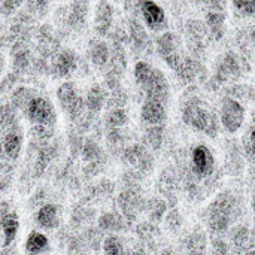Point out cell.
<instances>
[{
	"label": "cell",
	"mask_w": 255,
	"mask_h": 255,
	"mask_svg": "<svg viewBox=\"0 0 255 255\" xmlns=\"http://www.w3.org/2000/svg\"><path fill=\"white\" fill-rule=\"evenodd\" d=\"M244 215V205L235 190L220 191L205 211V223L211 235H226Z\"/></svg>",
	"instance_id": "obj_1"
},
{
	"label": "cell",
	"mask_w": 255,
	"mask_h": 255,
	"mask_svg": "<svg viewBox=\"0 0 255 255\" xmlns=\"http://www.w3.org/2000/svg\"><path fill=\"white\" fill-rule=\"evenodd\" d=\"M181 120L187 127L212 139L218 136L221 127L220 117L199 97H191L185 100L181 108Z\"/></svg>",
	"instance_id": "obj_2"
},
{
	"label": "cell",
	"mask_w": 255,
	"mask_h": 255,
	"mask_svg": "<svg viewBox=\"0 0 255 255\" xmlns=\"http://www.w3.org/2000/svg\"><path fill=\"white\" fill-rule=\"evenodd\" d=\"M133 76L137 88L145 97L157 99L164 103H169L170 99V85L166 75L154 67L145 60H139L133 67Z\"/></svg>",
	"instance_id": "obj_3"
},
{
	"label": "cell",
	"mask_w": 255,
	"mask_h": 255,
	"mask_svg": "<svg viewBox=\"0 0 255 255\" xmlns=\"http://www.w3.org/2000/svg\"><path fill=\"white\" fill-rule=\"evenodd\" d=\"M55 97H57V102H58L61 111L64 112L67 120L72 123L76 121L87 111L85 96L79 93L76 84L72 81L61 82L55 91Z\"/></svg>",
	"instance_id": "obj_4"
},
{
	"label": "cell",
	"mask_w": 255,
	"mask_h": 255,
	"mask_svg": "<svg viewBox=\"0 0 255 255\" xmlns=\"http://www.w3.org/2000/svg\"><path fill=\"white\" fill-rule=\"evenodd\" d=\"M218 117H220V123H221V127L224 128V131L229 134H235L245 124L247 109L238 99H235L232 96H226L221 102Z\"/></svg>",
	"instance_id": "obj_5"
},
{
	"label": "cell",
	"mask_w": 255,
	"mask_h": 255,
	"mask_svg": "<svg viewBox=\"0 0 255 255\" xmlns=\"http://www.w3.org/2000/svg\"><path fill=\"white\" fill-rule=\"evenodd\" d=\"M120 155L130 169H134L142 175L151 173L155 167V158L145 143H127Z\"/></svg>",
	"instance_id": "obj_6"
},
{
	"label": "cell",
	"mask_w": 255,
	"mask_h": 255,
	"mask_svg": "<svg viewBox=\"0 0 255 255\" xmlns=\"http://www.w3.org/2000/svg\"><path fill=\"white\" fill-rule=\"evenodd\" d=\"M88 3L82 0H73L67 6L57 10V22L60 28H67L70 31H82L87 25Z\"/></svg>",
	"instance_id": "obj_7"
},
{
	"label": "cell",
	"mask_w": 255,
	"mask_h": 255,
	"mask_svg": "<svg viewBox=\"0 0 255 255\" xmlns=\"http://www.w3.org/2000/svg\"><path fill=\"white\" fill-rule=\"evenodd\" d=\"M25 118L28 120L30 124H42V126H51L55 127L57 124V109L54 103L40 94H36L30 103L27 105L24 111Z\"/></svg>",
	"instance_id": "obj_8"
},
{
	"label": "cell",
	"mask_w": 255,
	"mask_h": 255,
	"mask_svg": "<svg viewBox=\"0 0 255 255\" xmlns=\"http://www.w3.org/2000/svg\"><path fill=\"white\" fill-rule=\"evenodd\" d=\"M145 199L142 196L140 187H126L117 197V205L120 214L126 218L128 226H131L137 217L145 209Z\"/></svg>",
	"instance_id": "obj_9"
},
{
	"label": "cell",
	"mask_w": 255,
	"mask_h": 255,
	"mask_svg": "<svg viewBox=\"0 0 255 255\" xmlns=\"http://www.w3.org/2000/svg\"><path fill=\"white\" fill-rule=\"evenodd\" d=\"M155 51L158 54V57L175 72L181 61L184 60V54H182V48H181V40L179 37L172 33V31H163L157 40H155Z\"/></svg>",
	"instance_id": "obj_10"
},
{
	"label": "cell",
	"mask_w": 255,
	"mask_h": 255,
	"mask_svg": "<svg viewBox=\"0 0 255 255\" xmlns=\"http://www.w3.org/2000/svg\"><path fill=\"white\" fill-rule=\"evenodd\" d=\"M79 67L78 54L70 48H60L49 60V75L66 79L72 76Z\"/></svg>",
	"instance_id": "obj_11"
},
{
	"label": "cell",
	"mask_w": 255,
	"mask_h": 255,
	"mask_svg": "<svg viewBox=\"0 0 255 255\" xmlns=\"http://www.w3.org/2000/svg\"><path fill=\"white\" fill-rule=\"evenodd\" d=\"M136 9L146 28L152 31H163L167 28L166 10L155 0H137Z\"/></svg>",
	"instance_id": "obj_12"
},
{
	"label": "cell",
	"mask_w": 255,
	"mask_h": 255,
	"mask_svg": "<svg viewBox=\"0 0 255 255\" xmlns=\"http://www.w3.org/2000/svg\"><path fill=\"white\" fill-rule=\"evenodd\" d=\"M33 52L27 40H15L10 46V69L18 76L25 75L33 64Z\"/></svg>",
	"instance_id": "obj_13"
},
{
	"label": "cell",
	"mask_w": 255,
	"mask_h": 255,
	"mask_svg": "<svg viewBox=\"0 0 255 255\" xmlns=\"http://www.w3.org/2000/svg\"><path fill=\"white\" fill-rule=\"evenodd\" d=\"M114 18H115V9L109 0H99L94 7V16H93V27L97 36L106 37L114 27Z\"/></svg>",
	"instance_id": "obj_14"
},
{
	"label": "cell",
	"mask_w": 255,
	"mask_h": 255,
	"mask_svg": "<svg viewBox=\"0 0 255 255\" xmlns=\"http://www.w3.org/2000/svg\"><path fill=\"white\" fill-rule=\"evenodd\" d=\"M242 75V63L233 51H227L217 66L214 79L218 84H224L232 79H238Z\"/></svg>",
	"instance_id": "obj_15"
},
{
	"label": "cell",
	"mask_w": 255,
	"mask_h": 255,
	"mask_svg": "<svg viewBox=\"0 0 255 255\" xmlns=\"http://www.w3.org/2000/svg\"><path fill=\"white\" fill-rule=\"evenodd\" d=\"M140 120L145 126L164 124L167 120V103L145 97L140 108Z\"/></svg>",
	"instance_id": "obj_16"
},
{
	"label": "cell",
	"mask_w": 255,
	"mask_h": 255,
	"mask_svg": "<svg viewBox=\"0 0 255 255\" xmlns=\"http://www.w3.org/2000/svg\"><path fill=\"white\" fill-rule=\"evenodd\" d=\"M34 223L39 229L51 232L57 230L61 226V209L55 203H43L37 208L34 214Z\"/></svg>",
	"instance_id": "obj_17"
},
{
	"label": "cell",
	"mask_w": 255,
	"mask_h": 255,
	"mask_svg": "<svg viewBox=\"0 0 255 255\" xmlns=\"http://www.w3.org/2000/svg\"><path fill=\"white\" fill-rule=\"evenodd\" d=\"M229 233V244L232 251L235 253H245L250 254L253 251V241H251V230L244 224L232 226Z\"/></svg>",
	"instance_id": "obj_18"
},
{
	"label": "cell",
	"mask_w": 255,
	"mask_h": 255,
	"mask_svg": "<svg viewBox=\"0 0 255 255\" xmlns=\"http://www.w3.org/2000/svg\"><path fill=\"white\" fill-rule=\"evenodd\" d=\"M127 31H128V40H130L128 43L137 54L148 51V48L151 46V40H149V36H148L143 24H140L136 18H130Z\"/></svg>",
	"instance_id": "obj_19"
},
{
	"label": "cell",
	"mask_w": 255,
	"mask_h": 255,
	"mask_svg": "<svg viewBox=\"0 0 255 255\" xmlns=\"http://www.w3.org/2000/svg\"><path fill=\"white\" fill-rule=\"evenodd\" d=\"M111 45L103 39H91L88 45V58L96 70H105L109 63Z\"/></svg>",
	"instance_id": "obj_20"
},
{
	"label": "cell",
	"mask_w": 255,
	"mask_h": 255,
	"mask_svg": "<svg viewBox=\"0 0 255 255\" xmlns=\"http://www.w3.org/2000/svg\"><path fill=\"white\" fill-rule=\"evenodd\" d=\"M226 169L230 175L239 176L245 169V157L241 148V143L230 140L226 146Z\"/></svg>",
	"instance_id": "obj_21"
},
{
	"label": "cell",
	"mask_w": 255,
	"mask_h": 255,
	"mask_svg": "<svg viewBox=\"0 0 255 255\" xmlns=\"http://www.w3.org/2000/svg\"><path fill=\"white\" fill-rule=\"evenodd\" d=\"M109 91L103 84H94L88 88L85 94V106L87 111L97 115L106 108V100H108Z\"/></svg>",
	"instance_id": "obj_22"
},
{
	"label": "cell",
	"mask_w": 255,
	"mask_h": 255,
	"mask_svg": "<svg viewBox=\"0 0 255 255\" xmlns=\"http://www.w3.org/2000/svg\"><path fill=\"white\" fill-rule=\"evenodd\" d=\"M22 145H24V134L19 128L10 130L4 133L1 146L4 151V155L7 157L9 161H16L22 152Z\"/></svg>",
	"instance_id": "obj_23"
},
{
	"label": "cell",
	"mask_w": 255,
	"mask_h": 255,
	"mask_svg": "<svg viewBox=\"0 0 255 255\" xmlns=\"http://www.w3.org/2000/svg\"><path fill=\"white\" fill-rule=\"evenodd\" d=\"M19 232V217L15 211H9L0 221V233H1V245L3 248H9Z\"/></svg>",
	"instance_id": "obj_24"
},
{
	"label": "cell",
	"mask_w": 255,
	"mask_h": 255,
	"mask_svg": "<svg viewBox=\"0 0 255 255\" xmlns=\"http://www.w3.org/2000/svg\"><path fill=\"white\" fill-rule=\"evenodd\" d=\"M205 25L208 30V36L214 40L223 39L226 33V15L221 9H209L206 13Z\"/></svg>",
	"instance_id": "obj_25"
},
{
	"label": "cell",
	"mask_w": 255,
	"mask_h": 255,
	"mask_svg": "<svg viewBox=\"0 0 255 255\" xmlns=\"http://www.w3.org/2000/svg\"><path fill=\"white\" fill-rule=\"evenodd\" d=\"M97 227L102 232L106 233H120L124 232L128 227V223L126 218L120 214V211H112V212H105L99 217L97 220Z\"/></svg>",
	"instance_id": "obj_26"
},
{
	"label": "cell",
	"mask_w": 255,
	"mask_h": 255,
	"mask_svg": "<svg viewBox=\"0 0 255 255\" xmlns=\"http://www.w3.org/2000/svg\"><path fill=\"white\" fill-rule=\"evenodd\" d=\"M182 245H184V251L190 254H205L208 251V236L205 230L197 227L184 238Z\"/></svg>",
	"instance_id": "obj_27"
},
{
	"label": "cell",
	"mask_w": 255,
	"mask_h": 255,
	"mask_svg": "<svg viewBox=\"0 0 255 255\" xmlns=\"http://www.w3.org/2000/svg\"><path fill=\"white\" fill-rule=\"evenodd\" d=\"M24 251L27 254H45L51 251V244L43 232L33 230L27 235L24 242Z\"/></svg>",
	"instance_id": "obj_28"
},
{
	"label": "cell",
	"mask_w": 255,
	"mask_h": 255,
	"mask_svg": "<svg viewBox=\"0 0 255 255\" xmlns=\"http://www.w3.org/2000/svg\"><path fill=\"white\" fill-rule=\"evenodd\" d=\"M81 157L85 164H103L106 163V154L103 148L93 139H84Z\"/></svg>",
	"instance_id": "obj_29"
},
{
	"label": "cell",
	"mask_w": 255,
	"mask_h": 255,
	"mask_svg": "<svg viewBox=\"0 0 255 255\" xmlns=\"http://www.w3.org/2000/svg\"><path fill=\"white\" fill-rule=\"evenodd\" d=\"M37 94V91L28 85H16L10 93H9V103L18 111L22 112L25 111L27 105L30 103V100Z\"/></svg>",
	"instance_id": "obj_30"
},
{
	"label": "cell",
	"mask_w": 255,
	"mask_h": 255,
	"mask_svg": "<svg viewBox=\"0 0 255 255\" xmlns=\"http://www.w3.org/2000/svg\"><path fill=\"white\" fill-rule=\"evenodd\" d=\"M126 45L118 43V42H111V55H109V63L106 69L114 70L120 73L121 76L124 75L127 69V52H126Z\"/></svg>",
	"instance_id": "obj_31"
},
{
	"label": "cell",
	"mask_w": 255,
	"mask_h": 255,
	"mask_svg": "<svg viewBox=\"0 0 255 255\" xmlns=\"http://www.w3.org/2000/svg\"><path fill=\"white\" fill-rule=\"evenodd\" d=\"M143 142L151 151H160L164 142V124L145 126Z\"/></svg>",
	"instance_id": "obj_32"
},
{
	"label": "cell",
	"mask_w": 255,
	"mask_h": 255,
	"mask_svg": "<svg viewBox=\"0 0 255 255\" xmlns=\"http://www.w3.org/2000/svg\"><path fill=\"white\" fill-rule=\"evenodd\" d=\"M143 212L146 214L149 221L158 224L164 220V215L167 212V202L161 197H152L145 202Z\"/></svg>",
	"instance_id": "obj_33"
},
{
	"label": "cell",
	"mask_w": 255,
	"mask_h": 255,
	"mask_svg": "<svg viewBox=\"0 0 255 255\" xmlns=\"http://www.w3.org/2000/svg\"><path fill=\"white\" fill-rule=\"evenodd\" d=\"M130 121L128 112L126 108H109L103 118L105 128H123L127 127Z\"/></svg>",
	"instance_id": "obj_34"
},
{
	"label": "cell",
	"mask_w": 255,
	"mask_h": 255,
	"mask_svg": "<svg viewBox=\"0 0 255 255\" xmlns=\"http://www.w3.org/2000/svg\"><path fill=\"white\" fill-rule=\"evenodd\" d=\"M18 114L19 112L10 103H6V105L0 106V128H1L3 133L19 128V126H18Z\"/></svg>",
	"instance_id": "obj_35"
},
{
	"label": "cell",
	"mask_w": 255,
	"mask_h": 255,
	"mask_svg": "<svg viewBox=\"0 0 255 255\" xmlns=\"http://www.w3.org/2000/svg\"><path fill=\"white\" fill-rule=\"evenodd\" d=\"M54 134H55V127L42 126V124H31V128L28 131L31 142H34L37 145H43V143L51 142Z\"/></svg>",
	"instance_id": "obj_36"
},
{
	"label": "cell",
	"mask_w": 255,
	"mask_h": 255,
	"mask_svg": "<svg viewBox=\"0 0 255 255\" xmlns=\"http://www.w3.org/2000/svg\"><path fill=\"white\" fill-rule=\"evenodd\" d=\"M102 251L105 254H124L128 250L126 248V242L117 233H109L102 241Z\"/></svg>",
	"instance_id": "obj_37"
},
{
	"label": "cell",
	"mask_w": 255,
	"mask_h": 255,
	"mask_svg": "<svg viewBox=\"0 0 255 255\" xmlns=\"http://www.w3.org/2000/svg\"><path fill=\"white\" fill-rule=\"evenodd\" d=\"M241 148H242V152H244V157L245 160H248L250 163H254L255 161V126L251 124L244 136H242V140H241Z\"/></svg>",
	"instance_id": "obj_38"
},
{
	"label": "cell",
	"mask_w": 255,
	"mask_h": 255,
	"mask_svg": "<svg viewBox=\"0 0 255 255\" xmlns=\"http://www.w3.org/2000/svg\"><path fill=\"white\" fill-rule=\"evenodd\" d=\"M126 127L123 128H106V142L109 145L111 149H121L127 145V131L124 130Z\"/></svg>",
	"instance_id": "obj_39"
},
{
	"label": "cell",
	"mask_w": 255,
	"mask_h": 255,
	"mask_svg": "<svg viewBox=\"0 0 255 255\" xmlns=\"http://www.w3.org/2000/svg\"><path fill=\"white\" fill-rule=\"evenodd\" d=\"M160 191L161 194H164L166 197H172L176 191L178 187V178L173 172L164 170V173L160 176Z\"/></svg>",
	"instance_id": "obj_40"
},
{
	"label": "cell",
	"mask_w": 255,
	"mask_h": 255,
	"mask_svg": "<svg viewBox=\"0 0 255 255\" xmlns=\"http://www.w3.org/2000/svg\"><path fill=\"white\" fill-rule=\"evenodd\" d=\"M127 100H128L127 91L123 87H118V88L109 91L105 109H109V108H126Z\"/></svg>",
	"instance_id": "obj_41"
},
{
	"label": "cell",
	"mask_w": 255,
	"mask_h": 255,
	"mask_svg": "<svg viewBox=\"0 0 255 255\" xmlns=\"http://www.w3.org/2000/svg\"><path fill=\"white\" fill-rule=\"evenodd\" d=\"M136 235L140 238L142 242H152L160 233H158L157 224L148 220V221H145V223H140V224L136 227Z\"/></svg>",
	"instance_id": "obj_42"
},
{
	"label": "cell",
	"mask_w": 255,
	"mask_h": 255,
	"mask_svg": "<svg viewBox=\"0 0 255 255\" xmlns=\"http://www.w3.org/2000/svg\"><path fill=\"white\" fill-rule=\"evenodd\" d=\"M52 0H25V9L31 16L42 18L49 10V4Z\"/></svg>",
	"instance_id": "obj_43"
},
{
	"label": "cell",
	"mask_w": 255,
	"mask_h": 255,
	"mask_svg": "<svg viewBox=\"0 0 255 255\" xmlns=\"http://www.w3.org/2000/svg\"><path fill=\"white\" fill-rule=\"evenodd\" d=\"M164 223H166V229L170 233H178L184 226V218H182V215H181V212L178 209H172V211L166 212Z\"/></svg>",
	"instance_id": "obj_44"
},
{
	"label": "cell",
	"mask_w": 255,
	"mask_h": 255,
	"mask_svg": "<svg viewBox=\"0 0 255 255\" xmlns=\"http://www.w3.org/2000/svg\"><path fill=\"white\" fill-rule=\"evenodd\" d=\"M235 10L242 16H255V0H232Z\"/></svg>",
	"instance_id": "obj_45"
},
{
	"label": "cell",
	"mask_w": 255,
	"mask_h": 255,
	"mask_svg": "<svg viewBox=\"0 0 255 255\" xmlns=\"http://www.w3.org/2000/svg\"><path fill=\"white\" fill-rule=\"evenodd\" d=\"M211 247H212V253H215V254H229V253H232L230 244L224 239V235H212Z\"/></svg>",
	"instance_id": "obj_46"
},
{
	"label": "cell",
	"mask_w": 255,
	"mask_h": 255,
	"mask_svg": "<svg viewBox=\"0 0 255 255\" xmlns=\"http://www.w3.org/2000/svg\"><path fill=\"white\" fill-rule=\"evenodd\" d=\"M19 76L13 72H9L6 73L1 79H0V96L4 94V93H10L15 87H16V82H18Z\"/></svg>",
	"instance_id": "obj_47"
},
{
	"label": "cell",
	"mask_w": 255,
	"mask_h": 255,
	"mask_svg": "<svg viewBox=\"0 0 255 255\" xmlns=\"http://www.w3.org/2000/svg\"><path fill=\"white\" fill-rule=\"evenodd\" d=\"M24 0H0V15L10 16L13 15L21 6Z\"/></svg>",
	"instance_id": "obj_48"
},
{
	"label": "cell",
	"mask_w": 255,
	"mask_h": 255,
	"mask_svg": "<svg viewBox=\"0 0 255 255\" xmlns=\"http://www.w3.org/2000/svg\"><path fill=\"white\" fill-rule=\"evenodd\" d=\"M82 143H84V134H81L78 131H73L69 134V148L73 155H81Z\"/></svg>",
	"instance_id": "obj_49"
},
{
	"label": "cell",
	"mask_w": 255,
	"mask_h": 255,
	"mask_svg": "<svg viewBox=\"0 0 255 255\" xmlns=\"http://www.w3.org/2000/svg\"><path fill=\"white\" fill-rule=\"evenodd\" d=\"M251 241H253V251L250 254H254L255 253V227L251 230Z\"/></svg>",
	"instance_id": "obj_50"
},
{
	"label": "cell",
	"mask_w": 255,
	"mask_h": 255,
	"mask_svg": "<svg viewBox=\"0 0 255 255\" xmlns=\"http://www.w3.org/2000/svg\"><path fill=\"white\" fill-rule=\"evenodd\" d=\"M251 209H253V212L255 214V193L253 194V197H251Z\"/></svg>",
	"instance_id": "obj_51"
},
{
	"label": "cell",
	"mask_w": 255,
	"mask_h": 255,
	"mask_svg": "<svg viewBox=\"0 0 255 255\" xmlns=\"http://www.w3.org/2000/svg\"><path fill=\"white\" fill-rule=\"evenodd\" d=\"M251 176H253V179H254V182H255V161L253 163V170H251Z\"/></svg>",
	"instance_id": "obj_52"
},
{
	"label": "cell",
	"mask_w": 255,
	"mask_h": 255,
	"mask_svg": "<svg viewBox=\"0 0 255 255\" xmlns=\"http://www.w3.org/2000/svg\"><path fill=\"white\" fill-rule=\"evenodd\" d=\"M251 37H253V42H254V45H255V31L251 33Z\"/></svg>",
	"instance_id": "obj_53"
},
{
	"label": "cell",
	"mask_w": 255,
	"mask_h": 255,
	"mask_svg": "<svg viewBox=\"0 0 255 255\" xmlns=\"http://www.w3.org/2000/svg\"><path fill=\"white\" fill-rule=\"evenodd\" d=\"M253 124L255 126V114H254V117H253Z\"/></svg>",
	"instance_id": "obj_54"
},
{
	"label": "cell",
	"mask_w": 255,
	"mask_h": 255,
	"mask_svg": "<svg viewBox=\"0 0 255 255\" xmlns=\"http://www.w3.org/2000/svg\"><path fill=\"white\" fill-rule=\"evenodd\" d=\"M82 1H87V3H90V0H82Z\"/></svg>",
	"instance_id": "obj_55"
},
{
	"label": "cell",
	"mask_w": 255,
	"mask_h": 255,
	"mask_svg": "<svg viewBox=\"0 0 255 255\" xmlns=\"http://www.w3.org/2000/svg\"><path fill=\"white\" fill-rule=\"evenodd\" d=\"M0 106H1V102H0Z\"/></svg>",
	"instance_id": "obj_56"
},
{
	"label": "cell",
	"mask_w": 255,
	"mask_h": 255,
	"mask_svg": "<svg viewBox=\"0 0 255 255\" xmlns=\"http://www.w3.org/2000/svg\"><path fill=\"white\" fill-rule=\"evenodd\" d=\"M0 199H1V197H0Z\"/></svg>",
	"instance_id": "obj_57"
}]
</instances>
